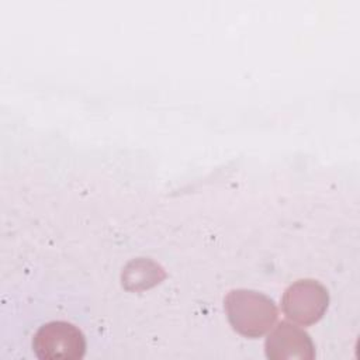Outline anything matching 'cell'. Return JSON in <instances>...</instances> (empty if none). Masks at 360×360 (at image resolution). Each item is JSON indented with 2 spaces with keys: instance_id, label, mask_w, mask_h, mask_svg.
<instances>
[{
  "instance_id": "1",
  "label": "cell",
  "mask_w": 360,
  "mask_h": 360,
  "mask_svg": "<svg viewBox=\"0 0 360 360\" xmlns=\"http://www.w3.org/2000/svg\"><path fill=\"white\" fill-rule=\"evenodd\" d=\"M224 307L232 329L250 339L266 335L278 316L277 307L270 297L248 288L229 291Z\"/></svg>"
},
{
  "instance_id": "2",
  "label": "cell",
  "mask_w": 360,
  "mask_h": 360,
  "mask_svg": "<svg viewBox=\"0 0 360 360\" xmlns=\"http://www.w3.org/2000/svg\"><path fill=\"white\" fill-rule=\"evenodd\" d=\"M32 349L41 360H79L86 352L83 332L70 322L52 321L39 326Z\"/></svg>"
},
{
  "instance_id": "3",
  "label": "cell",
  "mask_w": 360,
  "mask_h": 360,
  "mask_svg": "<svg viewBox=\"0 0 360 360\" xmlns=\"http://www.w3.org/2000/svg\"><path fill=\"white\" fill-rule=\"evenodd\" d=\"M329 305L328 290L316 280L302 278L288 285L281 298L284 315L292 322L308 326L318 322Z\"/></svg>"
},
{
  "instance_id": "4",
  "label": "cell",
  "mask_w": 360,
  "mask_h": 360,
  "mask_svg": "<svg viewBox=\"0 0 360 360\" xmlns=\"http://www.w3.org/2000/svg\"><path fill=\"white\" fill-rule=\"evenodd\" d=\"M264 342V353L270 360H312L315 346L311 336L300 326L281 321L273 326Z\"/></svg>"
},
{
  "instance_id": "5",
  "label": "cell",
  "mask_w": 360,
  "mask_h": 360,
  "mask_svg": "<svg viewBox=\"0 0 360 360\" xmlns=\"http://www.w3.org/2000/svg\"><path fill=\"white\" fill-rule=\"evenodd\" d=\"M165 277L162 267L150 260L138 259L127 264L122 273V284L128 290H143L158 284Z\"/></svg>"
}]
</instances>
